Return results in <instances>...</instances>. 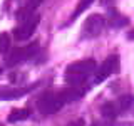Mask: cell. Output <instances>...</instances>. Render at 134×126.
Returning a JSON list of instances; mask_svg holds the SVG:
<instances>
[{"mask_svg": "<svg viewBox=\"0 0 134 126\" xmlns=\"http://www.w3.org/2000/svg\"><path fill=\"white\" fill-rule=\"evenodd\" d=\"M104 27H106L104 17L99 15V14H92V15L87 17L86 22H84L82 37H86V39H94V37H97L99 34L104 30Z\"/></svg>", "mask_w": 134, "mask_h": 126, "instance_id": "cell-6", "label": "cell"}, {"mask_svg": "<svg viewBox=\"0 0 134 126\" xmlns=\"http://www.w3.org/2000/svg\"><path fill=\"white\" fill-rule=\"evenodd\" d=\"M0 126H3V124H0Z\"/></svg>", "mask_w": 134, "mask_h": 126, "instance_id": "cell-18", "label": "cell"}, {"mask_svg": "<svg viewBox=\"0 0 134 126\" xmlns=\"http://www.w3.org/2000/svg\"><path fill=\"white\" fill-rule=\"evenodd\" d=\"M117 104H119V108H121V113H126L127 109L132 108V104H134V96H129V94L121 96V98L117 99Z\"/></svg>", "mask_w": 134, "mask_h": 126, "instance_id": "cell-12", "label": "cell"}, {"mask_svg": "<svg viewBox=\"0 0 134 126\" xmlns=\"http://www.w3.org/2000/svg\"><path fill=\"white\" fill-rule=\"evenodd\" d=\"M35 86L30 87H10V86H0V101H12V99H19L24 94L30 92Z\"/></svg>", "mask_w": 134, "mask_h": 126, "instance_id": "cell-7", "label": "cell"}, {"mask_svg": "<svg viewBox=\"0 0 134 126\" xmlns=\"http://www.w3.org/2000/svg\"><path fill=\"white\" fill-rule=\"evenodd\" d=\"M39 20H40V15L34 14L32 17H29V19L19 22V25H17L15 30H14V39L15 40H27V39H30L32 34L35 32V29H37Z\"/></svg>", "mask_w": 134, "mask_h": 126, "instance_id": "cell-5", "label": "cell"}, {"mask_svg": "<svg viewBox=\"0 0 134 126\" xmlns=\"http://www.w3.org/2000/svg\"><path fill=\"white\" fill-rule=\"evenodd\" d=\"M39 44L37 42H32V44H29V45H24V47H17L14 49L10 52V56H8L5 59V64L7 66H17V64H20V62H24V61H29V59H32V57H35L37 54H39Z\"/></svg>", "mask_w": 134, "mask_h": 126, "instance_id": "cell-3", "label": "cell"}, {"mask_svg": "<svg viewBox=\"0 0 134 126\" xmlns=\"http://www.w3.org/2000/svg\"><path fill=\"white\" fill-rule=\"evenodd\" d=\"M117 71H119V56L112 54V56H109L106 61L97 67L96 76H94V84H100L102 81H106L109 76L116 74Z\"/></svg>", "mask_w": 134, "mask_h": 126, "instance_id": "cell-4", "label": "cell"}, {"mask_svg": "<svg viewBox=\"0 0 134 126\" xmlns=\"http://www.w3.org/2000/svg\"><path fill=\"white\" fill-rule=\"evenodd\" d=\"M94 71H97V64H96L94 59H84V61H77L67 66L64 72V79L70 86H82L84 81Z\"/></svg>", "mask_w": 134, "mask_h": 126, "instance_id": "cell-1", "label": "cell"}, {"mask_svg": "<svg viewBox=\"0 0 134 126\" xmlns=\"http://www.w3.org/2000/svg\"><path fill=\"white\" fill-rule=\"evenodd\" d=\"M12 47V39H10V34L2 32L0 34V54H8Z\"/></svg>", "mask_w": 134, "mask_h": 126, "instance_id": "cell-11", "label": "cell"}, {"mask_svg": "<svg viewBox=\"0 0 134 126\" xmlns=\"http://www.w3.org/2000/svg\"><path fill=\"white\" fill-rule=\"evenodd\" d=\"M127 39L129 40H134V30H129L127 32Z\"/></svg>", "mask_w": 134, "mask_h": 126, "instance_id": "cell-16", "label": "cell"}, {"mask_svg": "<svg viewBox=\"0 0 134 126\" xmlns=\"http://www.w3.org/2000/svg\"><path fill=\"white\" fill-rule=\"evenodd\" d=\"M92 3H94V0H79L77 7H75V10H74V14H72V20L77 19V17L81 15L84 10H87V8L92 5Z\"/></svg>", "mask_w": 134, "mask_h": 126, "instance_id": "cell-13", "label": "cell"}, {"mask_svg": "<svg viewBox=\"0 0 134 126\" xmlns=\"http://www.w3.org/2000/svg\"><path fill=\"white\" fill-rule=\"evenodd\" d=\"M92 126H112V119H107V121H94Z\"/></svg>", "mask_w": 134, "mask_h": 126, "instance_id": "cell-14", "label": "cell"}, {"mask_svg": "<svg viewBox=\"0 0 134 126\" xmlns=\"http://www.w3.org/2000/svg\"><path fill=\"white\" fill-rule=\"evenodd\" d=\"M100 114L106 118V119H116V118L121 114V108H119V104H117V101L104 103L102 108H100Z\"/></svg>", "mask_w": 134, "mask_h": 126, "instance_id": "cell-8", "label": "cell"}, {"mask_svg": "<svg viewBox=\"0 0 134 126\" xmlns=\"http://www.w3.org/2000/svg\"><path fill=\"white\" fill-rule=\"evenodd\" d=\"M0 74H2V67H0Z\"/></svg>", "mask_w": 134, "mask_h": 126, "instance_id": "cell-17", "label": "cell"}, {"mask_svg": "<svg viewBox=\"0 0 134 126\" xmlns=\"http://www.w3.org/2000/svg\"><path fill=\"white\" fill-rule=\"evenodd\" d=\"M29 116H30V109H27V108H20V109H14V111L8 114L7 121H8V123H19V121L27 119Z\"/></svg>", "mask_w": 134, "mask_h": 126, "instance_id": "cell-10", "label": "cell"}, {"mask_svg": "<svg viewBox=\"0 0 134 126\" xmlns=\"http://www.w3.org/2000/svg\"><path fill=\"white\" fill-rule=\"evenodd\" d=\"M67 126H84V119H74V121H70Z\"/></svg>", "mask_w": 134, "mask_h": 126, "instance_id": "cell-15", "label": "cell"}, {"mask_svg": "<svg viewBox=\"0 0 134 126\" xmlns=\"http://www.w3.org/2000/svg\"><path fill=\"white\" fill-rule=\"evenodd\" d=\"M69 103L65 96V91H59V92H44L37 101V108L42 114H54L59 113L64 104Z\"/></svg>", "mask_w": 134, "mask_h": 126, "instance_id": "cell-2", "label": "cell"}, {"mask_svg": "<svg viewBox=\"0 0 134 126\" xmlns=\"http://www.w3.org/2000/svg\"><path fill=\"white\" fill-rule=\"evenodd\" d=\"M129 24V19L124 15H121L117 10H111L109 12V25L114 29H119V27H124V25Z\"/></svg>", "mask_w": 134, "mask_h": 126, "instance_id": "cell-9", "label": "cell"}]
</instances>
